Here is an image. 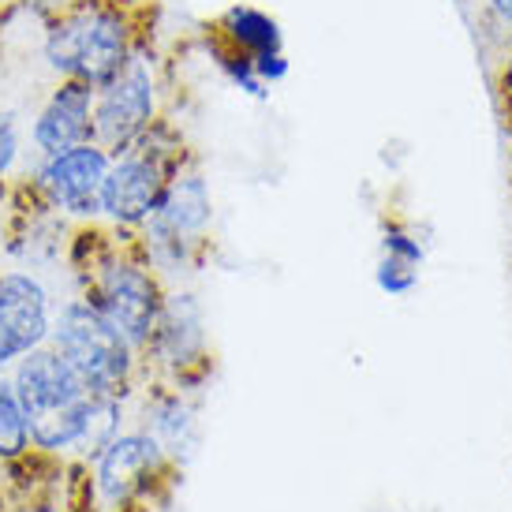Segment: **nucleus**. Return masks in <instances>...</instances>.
I'll list each match as a JSON object with an SVG mask.
<instances>
[{"label":"nucleus","instance_id":"20","mask_svg":"<svg viewBox=\"0 0 512 512\" xmlns=\"http://www.w3.org/2000/svg\"><path fill=\"white\" fill-rule=\"evenodd\" d=\"M486 8L498 15L505 27H512V0H486Z\"/></svg>","mask_w":512,"mask_h":512},{"label":"nucleus","instance_id":"11","mask_svg":"<svg viewBox=\"0 0 512 512\" xmlns=\"http://www.w3.org/2000/svg\"><path fill=\"white\" fill-rule=\"evenodd\" d=\"M8 378H12L15 393L27 408L30 430L53 423L79 400L90 397V389L79 382V374L68 367V359L60 356L53 344H42L30 356L19 359Z\"/></svg>","mask_w":512,"mask_h":512},{"label":"nucleus","instance_id":"10","mask_svg":"<svg viewBox=\"0 0 512 512\" xmlns=\"http://www.w3.org/2000/svg\"><path fill=\"white\" fill-rule=\"evenodd\" d=\"M57 303L42 273L23 266L0 270V374H12L19 359L49 344Z\"/></svg>","mask_w":512,"mask_h":512},{"label":"nucleus","instance_id":"17","mask_svg":"<svg viewBox=\"0 0 512 512\" xmlns=\"http://www.w3.org/2000/svg\"><path fill=\"white\" fill-rule=\"evenodd\" d=\"M23 124L12 109H0V195L8 191V184L15 180V169H19V157H23Z\"/></svg>","mask_w":512,"mask_h":512},{"label":"nucleus","instance_id":"9","mask_svg":"<svg viewBox=\"0 0 512 512\" xmlns=\"http://www.w3.org/2000/svg\"><path fill=\"white\" fill-rule=\"evenodd\" d=\"M113 154L98 143L68 146L60 154L38 157L34 169L15 184V191L30 195L38 214H49L72 225L101 221V187Z\"/></svg>","mask_w":512,"mask_h":512},{"label":"nucleus","instance_id":"12","mask_svg":"<svg viewBox=\"0 0 512 512\" xmlns=\"http://www.w3.org/2000/svg\"><path fill=\"white\" fill-rule=\"evenodd\" d=\"M94 86L79 79H53L45 101L27 128V143L34 157L60 154L68 146L94 143Z\"/></svg>","mask_w":512,"mask_h":512},{"label":"nucleus","instance_id":"8","mask_svg":"<svg viewBox=\"0 0 512 512\" xmlns=\"http://www.w3.org/2000/svg\"><path fill=\"white\" fill-rule=\"evenodd\" d=\"M165 116V83L154 45H143L135 57L98 86L94 94V143L109 154H124Z\"/></svg>","mask_w":512,"mask_h":512},{"label":"nucleus","instance_id":"2","mask_svg":"<svg viewBox=\"0 0 512 512\" xmlns=\"http://www.w3.org/2000/svg\"><path fill=\"white\" fill-rule=\"evenodd\" d=\"M150 0H72L42 23V60L53 79L98 90L143 45H150Z\"/></svg>","mask_w":512,"mask_h":512},{"label":"nucleus","instance_id":"19","mask_svg":"<svg viewBox=\"0 0 512 512\" xmlns=\"http://www.w3.org/2000/svg\"><path fill=\"white\" fill-rule=\"evenodd\" d=\"M382 255L385 258H400V262H408V266H419V270H423V258H427V251H423L419 236H415L408 225H400V221H385Z\"/></svg>","mask_w":512,"mask_h":512},{"label":"nucleus","instance_id":"6","mask_svg":"<svg viewBox=\"0 0 512 512\" xmlns=\"http://www.w3.org/2000/svg\"><path fill=\"white\" fill-rule=\"evenodd\" d=\"M210 228H214V195L202 172L199 157L172 172L165 195L157 202L154 217L135 236L143 243L161 277L169 273H195L210 251Z\"/></svg>","mask_w":512,"mask_h":512},{"label":"nucleus","instance_id":"7","mask_svg":"<svg viewBox=\"0 0 512 512\" xmlns=\"http://www.w3.org/2000/svg\"><path fill=\"white\" fill-rule=\"evenodd\" d=\"M143 374L146 382H165L195 397L214 374V352H210V329L202 303L187 288L165 292L157 326L143 348Z\"/></svg>","mask_w":512,"mask_h":512},{"label":"nucleus","instance_id":"13","mask_svg":"<svg viewBox=\"0 0 512 512\" xmlns=\"http://www.w3.org/2000/svg\"><path fill=\"white\" fill-rule=\"evenodd\" d=\"M131 423L157 438V445L184 468L199 449V404L165 382H146L131 400Z\"/></svg>","mask_w":512,"mask_h":512},{"label":"nucleus","instance_id":"15","mask_svg":"<svg viewBox=\"0 0 512 512\" xmlns=\"http://www.w3.org/2000/svg\"><path fill=\"white\" fill-rule=\"evenodd\" d=\"M34 438H30V419L23 400L15 393L8 374H0V468L19 471L34 460Z\"/></svg>","mask_w":512,"mask_h":512},{"label":"nucleus","instance_id":"3","mask_svg":"<svg viewBox=\"0 0 512 512\" xmlns=\"http://www.w3.org/2000/svg\"><path fill=\"white\" fill-rule=\"evenodd\" d=\"M49 344L68 359V367L79 374V382L94 397L135 400L146 385L143 359L124 341V333L105 318L86 296H68L57 303Z\"/></svg>","mask_w":512,"mask_h":512},{"label":"nucleus","instance_id":"16","mask_svg":"<svg viewBox=\"0 0 512 512\" xmlns=\"http://www.w3.org/2000/svg\"><path fill=\"white\" fill-rule=\"evenodd\" d=\"M206 49H210L214 64L221 68V72H225V79L236 86L240 94H247V98H255V101L270 98V86L258 79L255 57H247V53H240L236 45H228L225 38H217L210 27H206Z\"/></svg>","mask_w":512,"mask_h":512},{"label":"nucleus","instance_id":"14","mask_svg":"<svg viewBox=\"0 0 512 512\" xmlns=\"http://www.w3.org/2000/svg\"><path fill=\"white\" fill-rule=\"evenodd\" d=\"M210 30L255 60L270 57V53H285V30H281V23L270 12L255 8V4H228Z\"/></svg>","mask_w":512,"mask_h":512},{"label":"nucleus","instance_id":"4","mask_svg":"<svg viewBox=\"0 0 512 512\" xmlns=\"http://www.w3.org/2000/svg\"><path fill=\"white\" fill-rule=\"evenodd\" d=\"M180 464L172 460L150 430L128 423L94 460L83 464L90 512H150L165 505L180 483Z\"/></svg>","mask_w":512,"mask_h":512},{"label":"nucleus","instance_id":"1","mask_svg":"<svg viewBox=\"0 0 512 512\" xmlns=\"http://www.w3.org/2000/svg\"><path fill=\"white\" fill-rule=\"evenodd\" d=\"M72 266L79 296L90 299L124 333V341L143 356L146 341L157 326L161 303H165V292H169V281L150 262L139 236L116 232L101 221L75 225Z\"/></svg>","mask_w":512,"mask_h":512},{"label":"nucleus","instance_id":"5","mask_svg":"<svg viewBox=\"0 0 512 512\" xmlns=\"http://www.w3.org/2000/svg\"><path fill=\"white\" fill-rule=\"evenodd\" d=\"M191 157L195 150L172 128L169 116H161L131 150L113 154L109 161L105 187H101V225L135 236L154 217L172 172L187 165Z\"/></svg>","mask_w":512,"mask_h":512},{"label":"nucleus","instance_id":"21","mask_svg":"<svg viewBox=\"0 0 512 512\" xmlns=\"http://www.w3.org/2000/svg\"><path fill=\"white\" fill-rule=\"evenodd\" d=\"M8 12H15V0H0V23L8 19Z\"/></svg>","mask_w":512,"mask_h":512},{"label":"nucleus","instance_id":"18","mask_svg":"<svg viewBox=\"0 0 512 512\" xmlns=\"http://www.w3.org/2000/svg\"><path fill=\"white\" fill-rule=\"evenodd\" d=\"M374 285L382 288L385 296H393V299L412 296L415 285H419V266H408V262H400V258H385V255H378Z\"/></svg>","mask_w":512,"mask_h":512}]
</instances>
